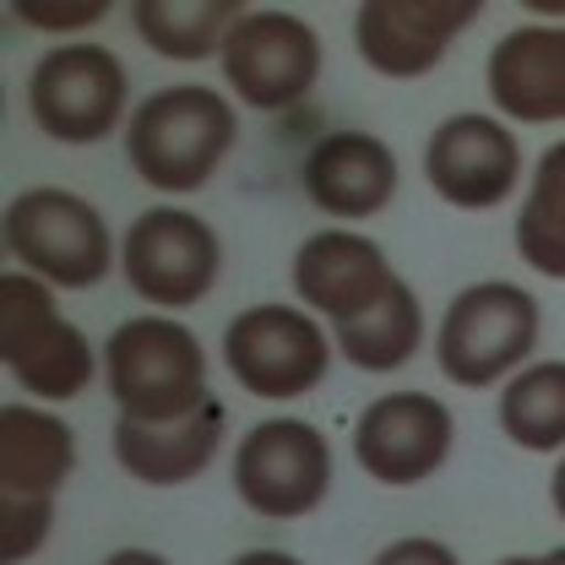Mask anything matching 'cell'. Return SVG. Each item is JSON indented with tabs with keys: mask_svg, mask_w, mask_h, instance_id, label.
Masks as SVG:
<instances>
[{
	"mask_svg": "<svg viewBox=\"0 0 565 565\" xmlns=\"http://www.w3.org/2000/svg\"><path fill=\"white\" fill-rule=\"evenodd\" d=\"M332 343L349 359L353 370L364 375H386V370H403L424 343V305L408 282L397 278L392 294L364 316V321H349V327H332Z\"/></svg>",
	"mask_w": 565,
	"mask_h": 565,
	"instance_id": "cell-20",
	"label": "cell"
},
{
	"mask_svg": "<svg viewBox=\"0 0 565 565\" xmlns=\"http://www.w3.org/2000/svg\"><path fill=\"white\" fill-rule=\"evenodd\" d=\"M370 565H462V561H457V550L440 544V539H397V544H386Z\"/></svg>",
	"mask_w": 565,
	"mask_h": 565,
	"instance_id": "cell-25",
	"label": "cell"
},
{
	"mask_svg": "<svg viewBox=\"0 0 565 565\" xmlns=\"http://www.w3.org/2000/svg\"><path fill=\"white\" fill-rule=\"evenodd\" d=\"M250 6L239 0H137L131 22H137L141 44L163 61H212L223 55L234 22Z\"/></svg>",
	"mask_w": 565,
	"mask_h": 565,
	"instance_id": "cell-19",
	"label": "cell"
},
{
	"mask_svg": "<svg viewBox=\"0 0 565 565\" xmlns=\"http://www.w3.org/2000/svg\"><path fill=\"white\" fill-rule=\"evenodd\" d=\"M76 468V435L61 414L6 403L0 408V500H55Z\"/></svg>",
	"mask_w": 565,
	"mask_h": 565,
	"instance_id": "cell-18",
	"label": "cell"
},
{
	"mask_svg": "<svg viewBox=\"0 0 565 565\" xmlns=\"http://www.w3.org/2000/svg\"><path fill=\"white\" fill-rule=\"evenodd\" d=\"M539 327H544L539 299L522 282H468L440 316L435 364L446 381L484 392L494 381H511L516 370H527V359L539 349Z\"/></svg>",
	"mask_w": 565,
	"mask_h": 565,
	"instance_id": "cell-3",
	"label": "cell"
},
{
	"mask_svg": "<svg viewBox=\"0 0 565 565\" xmlns=\"http://www.w3.org/2000/svg\"><path fill=\"white\" fill-rule=\"evenodd\" d=\"M104 565H169V561H163L158 550H137V544H131V550H115Z\"/></svg>",
	"mask_w": 565,
	"mask_h": 565,
	"instance_id": "cell-27",
	"label": "cell"
},
{
	"mask_svg": "<svg viewBox=\"0 0 565 565\" xmlns=\"http://www.w3.org/2000/svg\"><path fill=\"white\" fill-rule=\"evenodd\" d=\"M516 256L539 278L565 282V141H550L533 163V185L516 212Z\"/></svg>",
	"mask_w": 565,
	"mask_h": 565,
	"instance_id": "cell-22",
	"label": "cell"
},
{
	"mask_svg": "<svg viewBox=\"0 0 565 565\" xmlns=\"http://www.w3.org/2000/svg\"><path fill=\"white\" fill-rule=\"evenodd\" d=\"M451 446H457V419L429 392L375 397L353 424V462L386 490H414L435 479Z\"/></svg>",
	"mask_w": 565,
	"mask_h": 565,
	"instance_id": "cell-11",
	"label": "cell"
},
{
	"mask_svg": "<svg viewBox=\"0 0 565 565\" xmlns=\"http://www.w3.org/2000/svg\"><path fill=\"white\" fill-rule=\"evenodd\" d=\"M0 359L11 381L39 403H71L104 370L82 327L55 310V294L28 273L0 278Z\"/></svg>",
	"mask_w": 565,
	"mask_h": 565,
	"instance_id": "cell-5",
	"label": "cell"
},
{
	"mask_svg": "<svg viewBox=\"0 0 565 565\" xmlns=\"http://www.w3.org/2000/svg\"><path fill=\"white\" fill-rule=\"evenodd\" d=\"M239 141V115L234 104L202 87V82H180V87H158L152 98H141L126 126V163L147 191L158 196H191L202 191L212 174L223 169V158Z\"/></svg>",
	"mask_w": 565,
	"mask_h": 565,
	"instance_id": "cell-1",
	"label": "cell"
},
{
	"mask_svg": "<svg viewBox=\"0 0 565 565\" xmlns=\"http://www.w3.org/2000/svg\"><path fill=\"white\" fill-rule=\"evenodd\" d=\"M217 66L239 104H250L262 115H282L299 98H310V87L321 76V33L294 11L256 6L234 22Z\"/></svg>",
	"mask_w": 565,
	"mask_h": 565,
	"instance_id": "cell-10",
	"label": "cell"
},
{
	"mask_svg": "<svg viewBox=\"0 0 565 565\" xmlns=\"http://www.w3.org/2000/svg\"><path fill=\"white\" fill-rule=\"evenodd\" d=\"M550 505H555V516L565 522V457L555 462V473H550Z\"/></svg>",
	"mask_w": 565,
	"mask_h": 565,
	"instance_id": "cell-29",
	"label": "cell"
},
{
	"mask_svg": "<svg viewBox=\"0 0 565 565\" xmlns=\"http://www.w3.org/2000/svg\"><path fill=\"white\" fill-rule=\"evenodd\" d=\"M500 429L522 451H565V359L527 364L500 392Z\"/></svg>",
	"mask_w": 565,
	"mask_h": 565,
	"instance_id": "cell-21",
	"label": "cell"
},
{
	"mask_svg": "<svg viewBox=\"0 0 565 565\" xmlns=\"http://www.w3.org/2000/svg\"><path fill=\"white\" fill-rule=\"evenodd\" d=\"M11 17H22L28 28H44V33H71V28H93L109 17V0H71V6H55V0H11Z\"/></svg>",
	"mask_w": 565,
	"mask_h": 565,
	"instance_id": "cell-24",
	"label": "cell"
},
{
	"mask_svg": "<svg viewBox=\"0 0 565 565\" xmlns=\"http://www.w3.org/2000/svg\"><path fill=\"white\" fill-rule=\"evenodd\" d=\"M234 494L273 522H299L332 494V440L310 419H262L234 446Z\"/></svg>",
	"mask_w": 565,
	"mask_h": 565,
	"instance_id": "cell-8",
	"label": "cell"
},
{
	"mask_svg": "<svg viewBox=\"0 0 565 565\" xmlns=\"http://www.w3.org/2000/svg\"><path fill=\"white\" fill-rule=\"evenodd\" d=\"M479 17L484 0H364L353 11V44L375 76L414 82L440 66Z\"/></svg>",
	"mask_w": 565,
	"mask_h": 565,
	"instance_id": "cell-13",
	"label": "cell"
},
{
	"mask_svg": "<svg viewBox=\"0 0 565 565\" xmlns=\"http://www.w3.org/2000/svg\"><path fill=\"white\" fill-rule=\"evenodd\" d=\"M0 234L11 262L44 288H98L115 267V234L104 212L61 185H33L11 196Z\"/></svg>",
	"mask_w": 565,
	"mask_h": 565,
	"instance_id": "cell-4",
	"label": "cell"
},
{
	"mask_svg": "<svg viewBox=\"0 0 565 565\" xmlns=\"http://www.w3.org/2000/svg\"><path fill=\"white\" fill-rule=\"evenodd\" d=\"M223 364L250 397L294 403L327 381L332 343L299 305H250L223 327Z\"/></svg>",
	"mask_w": 565,
	"mask_h": 565,
	"instance_id": "cell-7",
	"label": "cell"
},
{
	"mask_svg": "<svg viewBox=\"0 0 565 565\" xmlns=\"http://www.w3.org/2000/svg\"><path fill=\"white\" fill-rule=\"evenodd\" d=\"M55 500H0V565L33 561L50 544Z\"/></svg>",
	"mask_w": 565,
	"mask_h": 565,
	"instance_id": "cell-23",
	"label": "cell"
},
{
	"mask_svg": "<svg viewBox=\"0 0 565 565\" xmlns=\"http://www.w3.org/2000/svg\"><path fill=\"white\" fill-rule=\"evenodd\" d=\"M228 435V408L212 397L207 408H196L191 419L174 424H137V419H115V462L152 490H180L191 479H202L212 468V457L223 451Z\"/></svg>",
	"mask_w": 565,
	"mask_h": 565,
	"instance_id": "cell-17",
	"label": "cell"
},
{
	"mask_svg": "<svg viewBox=\"0 0 565 565\" xmlns=\"http://www.w3.org/2000/svg\"><path fill=\"white\" fill-rule=\"evenodd\" d=\"M131 76L115 50L104 44H61L28 76V109L33 126L61 147H93L115 137L126 120Z\"/></svg>",
	"mask_w": 565,
	"mask_h": 565,
	"instance_id": "cell-6",
	"label": "cell"
},
{
	"mask_svg": "<svg viewBox=\"0 0 565 565\" xmlns=\"http://www.w3.org/2000/svg\"><path fill=\"white\" fill-rule=\"evenodd\" d=\"M305 196L327 217H375L397 196V152L370 131H332L305 152Z\"/></svg>",
	"mask_w": 565,
	"mask_h": 565,
	"instance_id": "cell-16",
	"label": "cell"
},
{
	"mask_svg": "<svg viewBox=\"0 0 565 565\" xmlns=\"http://www.w3.org/2000/svg\"><path fill=\"white\" fill-rule=\"evenodd\" d=\"M490 104L505 120L555 126L565 120V22H522L490 50Z\"/></svg>",
	"mask_w": 565,
	"mask_h": 565,
	"instance_id": "cell-15",
	"label": "cell"
},
{
	"mask_svg": "<svg viewBox=\"0 0 565 565\" xmlns=\"http://www.w3.org/2000/svg\"><path fill=\"white\" fill-rule=\"evenodd\" d=\"M392 262L375 239L353 228H321L294 250V294L305 310L327 316L332 327L364 321L386 294H392Z\"/></svg>",
	"mask_w": 565,
	"mask_h": 565,
	"instance_id": "cell-14",
	"label": "cell"
},
{
	"mask_svg": "<svg viewBox=\"0 0 565 565\" xmlns=\"http://www.w3.org/2000/svg\"><path fill=\"white\" fill-rule=\"evenodd\" d=\"M104 381L126 419L174 424L207 408V349L174 316H131L104 343Z\"/></svg>",
	"mask_w": 565,
	"mask_h": 565,
	"instance_id": "cell-2",
	"label": "cell"
},
{
	"mask_svg": "<svg viewBox=\"0 0 565 565\" xmlns=\"http://www.w3.org/2000/svg\"><path fill=\"white\" fill-rule=\"evenodd\" d=\"M494 565H565V544L561 550H544V555H505V561Z\"/></svg>",
	"mask_w": 565,
	"mask_h": 565,
	"instance_id": "cell-28",
	"label": "cell"
},
{
	"mask_svg": "<svg viewBox=\"0 0 565 565\" xmlns=\"http://www.w3.org/2000/svg\"><path fill=\"white\" fill-rule=\"evenodd\" d=\"M228 565H305V561L288 555V550H245V555H234Z\"/></svg>",
	"mask_w": 565,
	"mask_h": 565,
	"instance_id": "cell-26",
	"label": "cell"
},
{
	"mask_svg": "<svg viewBox=\"0 0 565 565\" xmlns=\"http://www.w3.org/2000/svg\"><path fill=\"white\" fill-rule=\"evenodd\" d=\"M120 273L158 310H191L223 273V239L207 217L185 207H147L120 239Z\"/></svg>",
	"mask_w": 565,
	"mask_h": 565,
	"instance_id": "cell-9",
	"label": "cell"
},
{
	"mask_svg": "<svg viewBox=\"0 0 565 565\" xmlns=\"http://www.w3.org/2000/svg\"><path fill=\"white\" fill-rule=\"evenodd\" d=\"M424 180L446 207L490 212L522 185V141L500 115H451L424 141Z\"/></svg>",
	"mask_w": 565,
	"mask_h": 565,
	"instance_id": "cell-12",
	"label": "cell"
}]
</instances>
